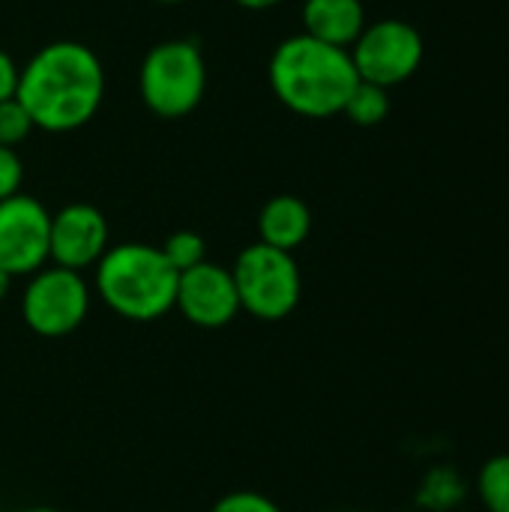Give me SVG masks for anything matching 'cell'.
<instances>
[{
	"label": "cell",
	"instance_id": "8992f818",
	"mask_svg": "<svg viewBox=\"0 0 509 512\" xmlns=\"http://www.w3.org/2000/svg\"><path fill=\"white\" fill-rule=\"evenodd\" d=\"M348 51H351L360 81L390 90L417 75L423 54H426V42H423V33L411 21L381 18V21L366 24Z\"/></svg>",
	"mask_w": 509,
	"mask_h": 512
},
{
	"label": "cell",
	"instance_id": "8fae6325",
	"mask_svg": "<svg viewBox=\"0 0 509 512\" xmlns=\"http://www.w3.org/2000/svg\"><path fill=\"white\" fill-rule=\"evenodd\" d=\"M366 27L363 0H306L303 33L336 48H351Z\"/></svg>",
	"mask_w": 509,
	"mask_h": 512
},
{
	"label": "cell",
	"instance_id": "2e32d148",
	"mask_svg": "<svg viewBox=\"0 0 509 512\" xmlns=\"http://www.w3.org/2000/svg\"><path fill=\"white\" fill-rule=\"evenodd\" d=\"M159 252L165 255V261H168L177 273L192 270V267H198L201 261H207V243H204V237L195 234V231H174V234H168L165 243L159 246Z\"/></svg>",
	"mask_w": 509,
	"mask_h": 512
},
{
	"label": "cell",
	"instance_id": "ffe728a7",
	"mask_svg": "<svg viewBox=\"0 0 509 512\" xmlns=\"http://www.w3.org/2000/svg\"><path fill=\"white\" fill-rule=\"evenodd\" d=\"M18 66H15V60L0 48V102H6V99H12L15 96V90H18Z\"/></svg>",
	"mask_w": 509,
	"mask_h": 512
},
{
	"label": "cell",
	"instance_id": "cb8c5ba5",
	"mask_svg": "<svg viewBox=\"0 0 509 512\" xmlns=\"http://www.w3.org/2000/svg\"><path fill=\"white\" fill-rule=\"evenodd\" d=\"M153 3H183V0H153Z\"/></svg>",
	"mask_w": 509,
	"mask_h": 512
},
{
	"label": "cell",
	"instance_id": "9a60e30c",
	"mask_svg": "<svg viewBox=\"0 0 509 512\" xmlns=\"http://www.w3.org/2000/svg\"><path fill=\"white\" fill-rule=\"evenodd\" d=\"M477 495L486 512H509V453L483 462L477 474Z\"/></svg>",
	"mask_w": 509,
	"mask_h": 512
},
{
	"label": "cell",
	"instance_id": "5b68a950",
	"mask_svg": "<svg viewBox=\"0 0 509 512\" xmlns=\"http://www.w3.org/2000/svg\"><path fill=\"white\" fill-rule=\"evenodd\" d=\"M231 276L240 297V312H249L258 321L288 318L303 297V276L294 255L261 240L237 255Z\"/></svg>",
	"mask_w": 509,
	"mask_h": 512
},
{
	"label": "cell",
	"instance_id": "d6986e66",
	"mask_svg": "<svg viewBox=\"0 0 509 512\" xmlns=\"http://www.w3.org/2000/svg\"><path fill=\"white\" fill-rule=\"evenodd\" d=\"M24 180V165L12 147H0V201L18 195Z\"/></svg>",
	"mask_w": 509,
	"mask_h": 512
},
{
	"label": "cell",
	"instance_id": "5bb4252c",
	"mask_svg": "<svg viewBox=\"0 0 509 512\" xmlns=\"http://www.w3.org/2000/svg\"><path fill=\"white\" fill-rule=\"evenodd\" d=\"M342 114L357 126H378L390 114V90H384L378 84H369V81H357V87L348 96Z\"/></svg>",
	"mask_w": 509,
	"mask_h": 512
},
{
	"label": "cell",
	"instance_id": "52a82bcc",
	"mask_svg": "<svg viewBox=\"0 0 509 512\" xmlns=\"http://www.w3.org/2000/svg\"><path fill=\"white\" fill-rule=\"evenodd\" d=\"M90 312V288L81 273L45 264L36 270L21 294L24 324L45 339H60L75 333Z\"/></svg>",
	"mask_w": 509,
	"mask_h": 512
},
{
	"label": "cell",
	"instance_id": "4fadbf2b",
	"mask_svg": "<svg viewBox=\"0 0 509 512\" xmlns=\"http://www.w3.org/2000/svg\"><path fill=\"white\" fill-rule=\"evenodd\" d=\"M468 495V486L462 474L450 465L432 468L417 489V510L423 512H450L456 510Z\"/></svg>",
	"mask_w": 509,
	"mask_h": 512
},
{
	"label": "cell",
	"instance_id": "7c38bea8",
	"mask_svg": "<svg viewBox=\"0 0 509 512\" xmlns=\"http://www.w3.org/2000/svg\"><path fill=\"white\" fill-rule=\"evenodd\" d=\"M309 231H312V210L297 195H276L258 213V240L273 249L294 252L297 246L306 243Z\"/></svg>",
	"mask_w": 509,
	"mask_h": 512
},
{
	"label": "cell",
	"instance_id": "ba28073f",
	"mask_svg": "<svg viewBox=\"0 0 509 512\" xmlns=\"http://www.w3.org/2000/svg\"><path fill=\"white\" fill-rule=\"evenodd\" d=\"M51 213L30 195L0 201V267L15 276H33L48 264Z\"/></svg>",
	"mask_w": 509,
	"mask_h": 512
},
{
	"label": "cell",
	"instance_id": "e0dca14e",
	"mask_svg": "<svg viewBox=\"0 0 509 512\" xmlns=\"http://www.w3.org/2000/svg\"><path fill=\"white\" fill-rule=\"evenodd\" d=\"M33 120L24 111V105L12 96L6 102H0V147H18L21 141H27V135L33 132Z\"/></svg>",
	"mask_w": 509,
	"mask_h": 512
},
{
	"label": "cell",
	"instance_id": "30bf717a",
	"mask_svg": "<svg viewBox=\"0 0 509 512\" xmlns=\"http://www.w3.org/2000/svg\"><path fill=\"white\" fill-rule=\"evenodd\" d=\"M108 252V222L93 204H66L51 216L48 261L66 270L96 267Z\"/></svg>",
	"mask_w": 509,
	"mask_h": 512
},
{
	"label": "cell",
	"instance_id": "9c48e42d",
	"mask_svg": "<svg viewBox=\"0 0 509 512\" xmlns=\"http://www.w3.org/2000/svg\"><path fill=\"white\" fill-rule=\"evenodd\" d=\"M174 309L201 330L228 327L240 315V297L231 270L201 261L198 267L177 273Z\"/></svg>",
	"mask_w": 509,
	"mask_h": 512
},
{
	"label": "cell",
	"instance_id": "603a6c76",
	"mask_svg": "<svg viewBox=\"0 0 509 512\" xmlns=\"http://www.w3.org/2000/svg\"><path fill=\"white\" fill-rule=\"evenodd\" d=\"M18 512H60V510H51V507H27V510H18Z\"/></svg>",
	"mask_w": 509,
	"mask_h": 512
},
{
	"label": "cell",
	"instance_id": "d4e9b609",
	"mask_svg": "<svg viewBox=\"0 0 509 512\" xmlns=\"http://www.w3.org/2000/svg\"><path fill=\"white\" fill-rule=\"evenodd\" d=\"M399 512H423V510H417V507H414V510H399Z\"/></svg>",
	"mask_w": 509,
	"mask_h": 512
},
{
	"label": "cell",
	"instance_id": "ac0fdd59",
	"mask_svg": "<svg viewBox=\"0 0 509 512\" xmlns=\"http://www.w3.org/2000/svg\"><path fill=\"white\" fill-rule=\"evenodd\" d=\"M210 512H282L276 501H270L267 495L261 492H252V489H237V492H228L222 495L213 510Z\"/></svg>",
	"mask_w": 509,
	"mask_h": 512
},
{
	"label": "cell",
	"instance_id": "3957f363",
	"mask_svg": "<svg viewBox=\"0 0 509 512\" xmlns=\"http://www.w3.org/2000/svg\"><path fill=\"white\" fill-rule=\"evenodd\" d=\"M96 291L114 315L147 324L174 309L177 270L165 261L159 246H108L96 264Z\"/></svg>",
	"mask_w": 509,
	"mask_h": 512
},
{
	"label": "cell",
	"instance_id": "6da1fadb",
	"mask_svg": "<svg viewBox=\"0 0 509 512\" xmlns=\"http://www.w3.org/2000/svg\"><path fill=\"white\" fill-rule=\"evenodd\" d=\"M15 99L36 129L72 132L90 123L105 99V69L81 42H51L18 72Z\"/></svg>",
	"mask_w": 509,
	"mask_h": 512
},
{
	"label": "cell",
	"instance_id": "277c9868",
	"mask_svg": "<svg viewBox=\"0 0 509 512\" xmlns=\"http://www.w3.org/2000/svg\"><path fill=\"white\" fill-rule=\"evenodd\" d=\"M207 90V63L192 39H165L147 51L138 69V93L162 120L192 114Z\"/></svg>",
	"mask_w": 509,
	"mask_h": 512
},
{
	"label": "cell",
	"instance_id": "7a4b0ae2",
	"mask_svg": "<svg viewBox=\"0 0 509 512\" xmlns=\"http://www.w3.org/2000/svg\"><path fill=\"white\" fill-rule=\"evenodd\" d=\"M267 78L285 108L315 120L342 114L360 81L348 48L327 45L306 33L288 36L276 45Z\"/></svg>",
	"mask_w": 509,
	"mask_h": 512
},
{
	"label": "cell",
	"instance_id": "44dd1931",
	"mask_svg": "<svg viewBox=\"0 0 509 512\" xmlns=\"http://www.w3.org/2000/svg\"><path fill=\"white\" fill-rule=\"evenodd\" d=\"M237 6H243V9H252V12H264V9H273V6H279L282 0H234Z\"/></svg>",
	"mask_w": 509,
	"mask_h": 512
},
{
	"label": "cell",
	"instance_id": "7402d4cb",
	"mask_svg": "<svg viewBox=\"0 0 509 512\" xmlns=\"http://www.w3.org/2000/svg\"><path fill=\"white\" fill-rule=\"evenodd\" d=\"M9 285H12V276H9V273H6V270L0 267V300H3L6 294H9Z\"/></svg>",
	"mask_w": 509,
	"mask_h": 512
}]
</instances>
